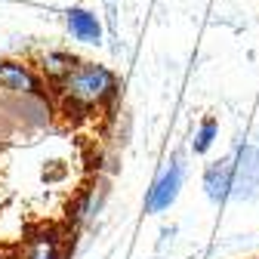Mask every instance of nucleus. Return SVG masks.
<instances>
[{
    "mask_svg": "<svg viewBox=\"0 0 259 259\" xmlns=\"http://www.w3.org/2000/svg\"><path fill=\"white\" fill-rule=\"evenodd\" d=\"M56 99L65 111L74 114H93L111 105L120 93V80L108 65L99 62H77L59 83H53Z\"/></svg>",
    "mask_w": 259,
    "mask_h": 259,
    "instance_id": "1",
    "label": "nucleus"
},
{
    "mask_svg": "<svg viewBox=\"0 0 259 259\" xmlns=\"http://www.w3.org/2000/svg\"><path fill=\"white\" fill-rule=\"evenodd\" d=\"M0 90L22 99H40L44 96V77L34 65L22 59H0Z\"/></svg>",
    "mask_w": 259,
    "mask_h": 259,
    "instance_id": "2",
    "label": "nucleus"
},
{
    "mask_svg": "<svg viewBox=\"0 0 259 259\" xmlns=\"http://www.w3.org/2000/svg\"><path fill=\"white\" fill-rule=\"evenodd\" d=\"M182 179H185V164L179 157H173L170 164L157 173L154 185L145 194V213H164L176 204L179 191H182Z\"/></svg>",
    "mask_w": 259,
    "mask_h": 259,
    "instance_id": "3",
    "label": "nucleus"
},
{
    "mask_svg": "<svg viewBox=\"0 0 259 259\" xmlns=\"http://www.w3.org/2000/svg\"><path fill=\"white\" fill-rule=\"evenodd\" d=\"M235 164V185H232V198L235 201H250L259 194V151L253 145L238 151Z\"/></svg>",
    "mask_w": 259,
    "mask_h": 259,
    "instance_id": "4",
    "label": "nucleus"
},
{
    "mask_svg": "<svg viewBox=\"0 0 259 259\" xmlns=\"http://www.w3.org/2000/svg\"><path fill=\"white\" fill-rule=\"evenodd\" d=\"M65 28H68V34L77 44H90V47L102 44V22L87 7H71L68 13H65Z\"/></svg>",
    "mask_w": 259,
    "mask_h": 259,
    "instance_id": "5",
    "label": "nucleus"
},
{
    "mask_svg": "<svg viewBox=\"0 0 259 259\" xmlns=\"http://www.w3.org/2000/svg\"><path fill=\"white\" fill-rule=\"evenodd\" d=\"M19 259H65V241H62L59 232L40 229V232L25 238V244L19 250Z\"/></svg>",
    "mask_w": 259,
    "mask_h": 259,
    "instance_id": "6",
    "label": "nucleus"
},
{
    "mask_svg": "<svg viewBox=\"0 0 259 259\" xmlns=\"http://www.w3.org/2000/svg\"><path fill=\"white\" fill-rule=\"evenodd\" d=\"M232 185H235V164L232 160H216L204 170V191L213 204H222L232 198Z\"/></svg>",
    "mask_w": 259,
    "mask_h": 259,
    "instance_id": "7",
    "label": "nucleus"
},
{
    "mask_svg": "<svg viewBox=\"0 0 259 259\" xmlns=\"http://www.w3.org/2000/svg\"><path fill=\"white\" fill-rule=\"evenodd\" d=\"M77 62H80V59H74L71 53H65V50H47V53H40V59H37L34 68L40 71V77H44V80L59 83L65 74L74 68Z\"/></svg>",
    "mask_w": 259,
    "mask_h": 259,
    "instance_id": "8",
    "label": "nucleus"
},
{
    "mask_svg": "<svg viewBox=\"0 0 259 259\" xmlns=\"http://www.w3.org/2000/svg\"><path fill=\"white\" fill-rule=\"evenodd\" d=\"M216 136H219V123H216V117H204V120H201V126L194 130L191 151H194V154H207V151H210V145L216 142Z\"/></svg>",
    "mask_w": 259,
    "mask_h": 259,
    "instance_id": "9",
    "label": "nucleus"
},
{
    "mask_svg": "<svg viewBox=\"0 0 259 259\" xmlns=\"http://www.w3.org/2000/svg\"><path fill=\"white\" fill-rule=\"evenodd\" d=\"M0 259H19V253H13V250H4V247H0Z\"/></svg>",
    "mask_w": 259,
    "mask_h": 259,
    "instance_id": "10",
    "label": "nucleus"
}]
</instances>
